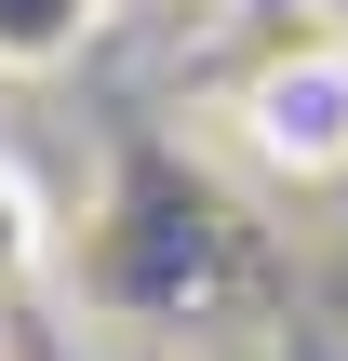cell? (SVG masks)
<instances>
[{
  "instance_id": "obj_1",
  "label": "cell",
  "mask_w": 348,
  "mask_h": 361,
  "mask_svg": "<svg viewBox=\"0 0 348 361\" xmlns=\"http://www.w3.org/2000/svg\"><path fill=\"white\" fill-rule=\"evenodd\" d=\"M241 147L268 161V174H295V188H322L348 174V40H295V54H268L255 80H241Z\"/></svg>"
},
{
  "instance_id": "obj_3",
  "label": "cell",
  "mask_w": 348,
  "mask_h": 361,
  "mask_svg": "<svg viewBox=\"0 0 348 361\" xmlns=\"http://www.w3.org/2000/svg\"><path fill=\"white\" fill-rule=\"evenodd\" d=\"M27 268H40V201H27V174L0 161V295H13Z\"/></svg>"
},
{
  "instance_id": "obj_4",
  "label": "cell",
  "mask_w": 348,
  "mask_h": 361,
  "mask_svg": "<svg viewBox=\"0 0 348 361\" xmlns=\"http://www.w3.org/2000/svg\"><path fill=\"white\" fill-rule=\"evenodd\" d=\"M0 361H13V335H0Z\"/></svg>"
},
{
  "instance_id": "obj_2",
  "label": "cell",
  "mask_w": 348,
  "mask_h": 361,
  "mask_svg": "<svg viewBox=\"0 0 348 361\" xmlns=\"http://www.w3.org/2000/svg\"><path fill=\"white\" fill-rule=\"evenodd\" d=\"M94 27H107V0H0V80H54Z\"/></svg>"
}]
</instances>
